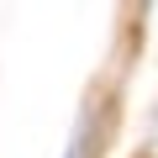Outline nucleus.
<instances>
[{"mask_svg":"<svg viewBox=\"0 0 158 158\" xmlns=\"http://www.w3.org/2000/svg\"><path fill=\"white\" fill-rule=\"evenodd\" d=\"M153 121H158V111H153Z\"/></svg>","mask_w":158,"mask_h":158,"instance_id":"1","label":"nucleus"}]
</instances>
